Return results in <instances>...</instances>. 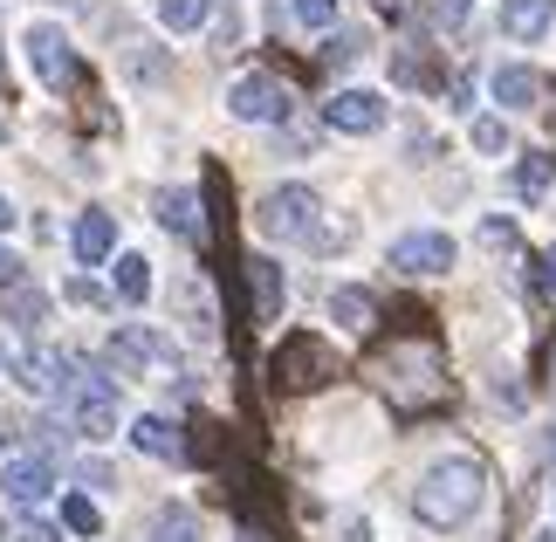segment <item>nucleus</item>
Segmentation results:
<instances>
[{"label": "nucleus", "instance_id": "35", "mask_svg": "<svg viewBox=\"0 0 556 542\" xmlns=\"http://www.w3.org/2000/svg\"><path fill=\"white\" fill-rule=\"evenodd\" d=\"M55 8H97V0H55Z\"/></svg>", "mask_w": 556, "mask_h": 542}, {"label": "nucleus", "instance_id": "21", "mask_svg": "<svg viewBox=\"0 0 556 542\" xmlns=\"http://www.w3.org/2000/svg\"><path fill=\"white\" fill-rule=\"evenodd\" d=\"M330 316L344 323V330H371V316H378V302L365 289H330Z\"/></svg>", "mask_w": 556, "mask_h": 542}, {"label": "nucleus", "instance_id": "25", "mask_svg": "<svg viewBox=\"0 0 556 542\" xmlns=\"http://www.w3.org/2000/svg\"><path fill=\"white\" fill-rule=\"evenodd\" d=\"M289 14L303 21V28H330V21H337V0H289Z\"/></svg>", "mask_w": 556, "mask_h": 542}, {"label": "nucleus", "instance_id": "33", "mask_svg": "<svg viewBox=\"0 0 556 542\" xmlns=\"http://www.w3.org/2000/svg\"><path fill=\"white\" fill-rule=\"evenodd\" d=\"M543 281H549V295H556V248L543 254Z\"/></svg>", "mask_w": 556, "mask_h": 542}, {"label": "nucleus", "instance_id": "9", "mask_svg": "<svg viewBox=\"0 0 556 542\" xmlns=\"http://www.w3.org/2000/svg\"><path fill=\"white\" fill-rule=\"evenodd\" d=\"M384 97L378 90H337L330 103H324V124L330 131H344V138H371V131H384Z\"/></svg>", "mask_w": 556, "mask_h": 542}, {"label": "nucleus", "instance_id": "4", "mask_svg": "<svg viewBox=\"0 0 556 542\" xmlns=\"http://www.w3.org/2000/svg\"><path fill=\"white\" fill-rule=\"evenodd\" d=\"M227 111L241 117V124H289L295 111V90L282 76H268V70H248V76H233V90H227Z\"/></svg>", "mask_w": 556, "mask_h": 542}, {"label": "nucleus", "instance_id": "38", "mask_svg": "<svg viewBox=\"0 0 556 542\" xmlns=\"http://www.w3.org/2000/svg\"><path fill=\"white\" fill-rule=\"evenodd\" d=\"M536 542H556V529H543V535H536Z\"/></svg>", "mask_w": 556, "mask_h": 542}, {"label": "nucleus", "instance_id": "16", "mask_svg": "<svg viewBox=\"0 0 556 542\" xmlns=\"http://www.w3.org/2000/svg\"><path fill=\"white\" fill-rule=\"evenodd\" d=\"M131 446L152 453V461H186V440L173 419H159V412H144V419H131Z\"/></svg>", "mask_w": 556, "mask_h": 542}, {"label": "nucleus", "instance_id": "28", "mask_svg": "<svg viewBox=\"0 0 556 542\" xmlns=\"http://www.w3.org/2000/svg\"><path fill=\"white\" fill-rule=\"evenodd\" d=\"M357 49H365V41H357V35H337L330 49H324V62H330V70H344V62H357Z\"/></svg>", "mask_w": 556, "mask_h": 542}, {"label": "nucleus", "instance_id": "1", "mask_svg": "<svg viewBox=\"0 0 556 542\" xmlns=\"http://www.w3.org/2000/svg\"><path fill=\"white\" fill-rule=\"evenodd\" d=\"M488 502V467L475 461V453H446V461H433L419 474L413 488V515L426 529H467Z\"/></svg>", "mask_w": 556, "mask_h": 542}, {"label": "nucleus", "instance_id": "37", "mask_svg": "<svg viewBox=\"0 0 556 542\" xmlns=\"http://www.w3.org/2000/svg\"><path fill=\"white\" fill-rule=\"evenodd\" d=\"M549 385H556V351H549Z\"/></svg>", "mask_w": 556, "mask_h": 542}, {"label": "nucleus", "instance_id": "6", "mask_svg": "<svg viewBox=\"0 0 556 542\" xmlns=\"http://www.w3.org/2000/svg\"><path fill=\"white\" fill-rule=\"evenodd\" d=\"M21 55H28L35 83H49V90H70L76 83V49H70V35H62L55 21H35V28L21 35Z\"/></svg>", "mask_w": 556, "mask_h": 542}, {"label": "nucleus", "instance_id": "8", "mask_svg": "<svg viewBox=\"0 0 556 542\" xmlns=\"http://www.w3.org/2000/svg\"><path fill=\"white\" fill-rule=\"evenodd\" d=\"M0 494H8L14 508H41L55 494V461L49 453H14V461L0 467Z\"/></svg>", "mask_w": 556, "mask_h": 542}, {"label": "nucleus", "instance_id": "30", "mask_svg": "<svg viewBox=\"0 0 556 542\" xmlns=\"http://www.w3.org/2000/svg\"><path fill=\"white\" fill-rule=\"evenodd\" d=\"M14 542H62V529H49V522H21Z\"/></svg>", "mask_w": 556, "mask_h": 542}, {"label": "nucleus", "instance_id": "29", "mask_svg": "<svg viewBox=\"0 0 556 542\" xmlns=\"http://www.w3.org/2000/svg\"><path fill=\"white\" fill-rule=\"evenodd\" d=\"M70 302H83V310H97V302H103V289H97L90 275H76V281H70Z\"/></svg>", "mask_w": 556, "mask_h": 542}, {"label": "nucleus", "instance_id": "31", "mask_svg": "<svg viewBox=\"0 0 556 542\" xmlns=\"http://www.w3.org/2000/svg\"><path fill=\"white\" fill-rule=\"evenodd\" d=\"M467 8H475V0H440V21H446V28H460Z\"/></svg>", "mask_w": 556, "mask_h": 542}, {"label": "nucleus", "instance_id": "24", "mask_svg": "<svg viewBox=\"0 0 556 542\" xmlns=\"http://www.w3.org/2000/svg\"><path fill=\"white\" fill-rule=\"evenodd\" d=\"M516 192H522V200H543V192H549V159H522L516 165Z\"/></svg>", "mask_w": 556, "mask_h": 542}, {"label": "nucleus", "instance_id": "17", "mask_svg": "<svg viewBox=\"0 0 556 542\" xmlns=\"http://www.w3.org/2000/svg\"><path fill=\"white\" fill-rule=\"evenodd\" d=\"M248 289H254V316H262V323L282 316V268H275V262L254 254V262H248Z\"/></svg>", "mask_w": 556, "mask_h": 542}, {"label": "nucleus", "instance_id": "23", "mask_svg": "<svg viewBox=\"0 0 556 542\" xmlns=\"http://www.w3.org/2000/svg\"><path fill=\"white\" fill-rule=\"evenodd\" d=\"M62 529H70V535H103V508L90 502V494H70V502H62Z\"/></svg>", "mask_w": 556, "mask_h": 542}, {"label": "nucleus", "instance_id": "7", "mask_svg": "<svg viewBox=\"0 0 556 542\" xmlns=\"http://www.w3.org/2000/svg\"><path fill=\"white\" fill-rule=\"evenodd\" d=\"M454 234H440V227H419V234H399L392 241V268L399 275H446L454 268Z\"/></svg>", "mask_w": 556, "mask_h": 542}, {"label": "nucleus", "instance_id": "36", "mask_svg": "<svg viewBox=\"0 0 556 542\" xmlns=\"http://www.w3.org/2000/svg\"><path fill=\"white\" fill-rule=\"evenodd\" d=\"M233 542H268V535H254V529H241V535H233Z\"/></svg>", "mask_w": 556, "mask_h": 542}, {"label": "nucleus", "instance_id": "11", "mask_svg": "<svg viewBox=\"0 0 556 542\" xmlns=\"http://www.w3.org/2000/svg\"><path fill=\"white\" fill-rule=\"evenodd\" d=\"M543 90H549V83H543V70H522V62H502V70L488 76V97H495L502 111H536V103H543Z\"/></svg>", "mask_w": 556, "mask_h": 542}, {"label": "nucleus", "instance_id": "19", "mask_svg": "<svg viewBox=\"0 0 556 542\" xmlns=\"http://www.w3.org/2000/svg\"><path fill=\"white\" fill-rule=\"evenodd\" d=\"M159 21L173 35H200L206 21H213V0H159Z\"/></svg>", "mask_w": 556, "mask_h": 542}, {"label": "nucleus", "instance_id": "12", "mask_svg": "<svg viewBox=\"0 0 556 542\" xmlns=\"http://www.w3.org/2000/svg\"><path fill=\"white\" fill-rule=\"evenodd\" d=\"M14 378L28 385L35 399H55V392H62V378H70V357L49 351V343H35V351H21V357H14Z\"/></svg>", "mask_w": 556, "mask_h": 542}, {"label": "nucleus", "instance_id": "34", "mask_svg": "<svg viewBox=\"0 0 556 542\" xmlns=\"http://www.w3.org/2000/svg\"><path fill=\"white\" fill-rule=\"evenodd\" d=\"M14 220H21V213H14V206H8V200H0V234H8V227H14Z\"/></svg>", "mask_w": 556, "mask_h": 542}, {"label": "nucleus", "instance_id": "27", "mask_svg": "<svg viewBox=\"0 0 556 542\" xmlns=\"http://www.w3.org/2000/svg\"><path fill=\"white\" fill-rule=\"evenodd\" d=\"M481 248L508 254V248H516V220H481Z\"/></svg>", "mask_w": 556, "mask_h": 542}, {"label": "nucleus", "instance_id": "20", "mask_svg": "<svg viewBox=\"0 0 556 542\" xmlns=\"http://www.w3.org/2000/svg\"><path fill=\"white\" fill-rule=\"evenodd\" d=\"M152 542H200V515L179 508V502H165V508L152 515Z\"/></svg>", "mask_w": 556, "mask_h": 542}, {"label": "nucleus", "instance_id": "26", "mask_svg": "<svg viewBox=\"0 0 556 542\" xmlns=\"http://www.w3.org/2000/svg\"><path fill=\"white\" fill-rule=\"evenodd\" d=\"M475 151H508V124L502 117H475Z\"/></svg>", "mask_w": 556, "mask_h": 542}, {"label": "nucleus", "instance_id": "15", "mask_svg": "<svg viewBox=\"0 0 556 542\" xmlns=\"http://www.w3.org/2000/svg\"><path fill=\"white\" fill-rule=\"evenodd\" d=\"M159 220H165V234H179V241H200V192L192 186H165L159 192Z\"/></svg>", "mask_w": 556, "mask_h": 542}, {"label": "nucleus", "instance_id": "32", "mask_svg": "<svg viewBox=\"0 0 556 542\" xmlns=\"http://www.w3.org/2000/svg\"><path fill=\"white\" fill-rule=\"evenodd\" d=\"M8 281H21V262H14L8 248H0V289H8Z\"/></svg>", "mask_w": 556, "mask_h": 542}, {"label": "nucleus", "instance_id": "14", "mask_svg": "<svg viewBox=\"0 0 556 542\" xmlns=\"http://www.w3.org/2000/svg\"><path fill=\"white\" fill-rule=\"evenodd\" d=\"M556 28V0H502V35L508 41H543Z\"/></svg>", "mask_w": 556, "mask_h": 542}, {"label": "nucleus", "instance_id": "22", "mask_svg": "<svg viewBox=\"0 0 556 542\" xmlns=\"http://www.w3.org/2000/svg\"><path fill=\"white\" fill-rule=\"evenodd\" d=\"M117 295L124 302H144V295H152V262H144V254H117Z\"/></svg>", "mask_w": 556, "mask_h": 542}, {"label": "nucleus", "instance_id": "2", "mask_svg": "<svg viewBox=\"0 0 556 542\" xmlns=\"http://www.w3.org/2000/svg\"><path fill=\"white\" fill-rule=\"evenodd\" d=\"M254 227L268 234V241H289V248H337L344 234L324 227V200H316L309 186H275L262 206H254Z\"/></svg>", "mask_w": 556, "mask_h": 542}, {"label": "nucleus", "instance_id": "10", "mask_svg": "<svg viewBox=\"0 0 556 542\" xmlns=\"http://www.w3.org/2000/svg\"><path fill=\"white\" fill-rule=\"evenodd\" d=\"M275 378H282L289 392H309V385L330 378V351L316 337H289L282 351H275Z\"/></svg>", "mask_w": 556, "mask_h": 542}, {"label": "nucleus", "instance_id": "18", "mask_svg": "<svg viewBox=\"0 0 556 542\" xmlns=\"http://www.w3.org/2000/svg\"><path fill=\"white\" fill-rule=\"evenodd\" d=\"M0 310H8L14 323H28V330H35V323L49 316V295H41L35 281H8V289H0Z\"/></svg>", "mask_w": 556, "mask_h": 542}, {"label": "nucleus", "instance_id": "13", "mask_svg": "<svg viewBox=\"0 0 556 542\" xmlns=\"http://www.w3.org/2000/svg\"><path fill=\"white\" fill-rule=\"evenodd\" d=\"M70 248H76V262H83V268H97L103 254L117 248V220H111L103 206H90V213H83V220L70 227Z\"/></svg>", "mask_w": 556, "mask_h": 542}, {"label": "nucleus", "instance_id": "5", "mask_svg": "<svg viewBox=\"0 0 556 542\" xmlns=\"http://www.w3.org/2000/svg\"><path fill=\"white\" fill-rule=\"evenodd\" d=\"M173 357H179L173 337H159L152 323H124V330L103 343V364L124 371V378H144V371H159V364H173Z\"/></svg>", "mask_w": 556, "mask_h": 542}, {"label": "nucleus", "instance_id": "3", "mask_svg": "<svg viewBox=\"0 0 556 542\" xmlns=\"http://www.w3.org/2000/svg\"><path fill=\"white\" fill-rule=\"evenodd\" d=\"M55 405L83 440H111L117 432V378H103V371H90V364H76V357H70V378H62Z\"/></svg>", "mask_w": 556, "mask_h": 542}, {"label": "nucleus", "instance_id": "39", "mask_svg": "<svg viewBox=\"0 0 556 542\" xmlns=\"http://www.w3.org/2000/svg\"><path fill=\"white\" fill-rule=\"evenodd\" d=\"M549 453H556V432H549Z\"/></svg>", "mask_w": 556, "mask_h": 542}]
</instances>
